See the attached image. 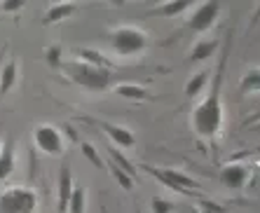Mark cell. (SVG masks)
I'll list each match as a JSON object with an SVG mask.
<instances>
[{"instance_id": "obj_16", "label": "cell", "mask_w": 260, "mask_h": 213, "mask_svg": "<svg viewBox=\"0 0 260 213\" xmlns=\"http://www.w3.org/2000/svg\"><path fill=\"white\" fill-rule=\"evenodd\" d=\"M115 94L122 98H132V101H145L148 98V91L141 85H132V82H124V85L115 87Z\"/></svg>"}, {"instance_id": "obj_6", "label": "cell", "mask_w": 260, "mask_h": 213, "mask_svg": "<svg viewBox=\"0 0 260 213\" xmlns=\"http://www.w3.org/2000/svg\"><path fill=\"white\" fill-rule=\"evenodd\" d=\"M220 14V3L216 0H209V3H202V5L194 7V12L190 14L188 19V28L194 30V33H204L213 26V21Z\"/></svg>"}, {"instance_id": "obj_3", "label": "cell", "mask_w": 260, "mask_h": 213, "mask_svg": "<svg viewBox=\"0 0 260 213\" xmlns=\"http://www.w3.org/2000/svg\"><path fill=\"white\" fill-rule=\"evenodd\" d=\"M38 206V192L24 185H12L0 192V213H36Z\"/></svg>"}, {"instance_id": "obj_24", "label": "cell", "mask_w": 260, "mask_h": 213, "mask_svg": "<svg viewBox=\"0 0 260 213\" xmlns=\"http://www.w3.org/2000/svg\"><path fill=\"white\" fill-rule=\"evenodd\" d=\"M113 176H115V181L120 183V185H122V188H124V190H132V188H134V181H132V176H129L127 171H122L117 164L113 166Z\"/></svg>"}, {"instance_id": "obj_19", "label": "cell", "mask_w": 260, "mask_h": 213, "mask_svg": "<svg viewBox=\"0 0 260 213\" xmlns=\"http://www.w3.org/2000/svg\"><path fill=\"white\" fill-rule=\"evenodd\" d=\"M78 56L82 59V63H89V66H103V68H106V59H103V54H101V52H96V49L82 47V49H78Z\"/></svg>"}, {"instance_id": "obj_17", "label": "cell", "mask_w": 260, "mask_h": 213, "mask_svg": "<svg viewBox=\"0 0 260 213\" xmlns=\"http://www.w3.org/2000/svg\"><path fill=\"white\" fill-rule=\"evenodd\" d=\"M85 201H87L85 190L80 188V185H75V188H73L71 199H68L66 213H85Z\"/></svg>"}, {"instance_id": "obj_10", "label": "cell", "mask_w": 260, "mask_h": 213, "mask_svg": "<svg viewBox=\"0 0 260 213\" xmlns=\"http://www.w3.org/2000/svg\"><path fill=\"white\" fill-rule=\"evenodd\" d=\"M101 129L110 136V140L117 143L120 148H134L136 146V138H134V134L127 127H120V124H106V122H103Z\"/></svg>"}, {"instance_id": "obj_12", "label": "cell", "mask_w": 260, "mask_h": 213, "mask_svg": "<svg viewBox=\"0 0 260 213\" xmlns=\"http://www.w3.org/2000/svg\"><path fill=\"white\" fill-rule=\"evenodd\" d=\"M14 146L12 140H5V146L0 148V183L7 181L14 171Z\"/></svg>"}, {"instance_id": "obj_20", "label": "cell", "mask_w": 260, "mask_h": 213, "mask_svg": "<svg viewBox=\"0 0 260 213\" xmlns=\"http://www.w3.org/2000/svg\"><path fill=\"white\" fill-rule=\"evenodd\" d=\"M242 91H258L260 89V70L253 68V70H248L246 75L242 78Z\"/></svg>"}, {"instance_id": "obj_9", "label": "cell", "mask_w": 260, "mask_h": 213, "mask_svg": "<svg viewBox=\"0 0 260 213\" xmlns=\"http://www.w3.org/2000/svg\"><path fill=\"white\" fill-rule=\"evenodd\" d=\"M73 173H71V166H61L59 169V181H56V192H59V213H66L68 206V199L73 195Z\"/></svg>"}, {"instance_id": "obj_2", "label": "cell", "mask_w": 260, "mask_h": 213, "mask_svg": "<svg viewBox=\"0 0 260 213\" xmlns=\"http://www.w3.org/2000/svg\"><path fill=\"white\" fill-rule=\"evenodd\" d=\"M61 66L71 75L73 82H78L80 87H85L89 91H103L113 82L110 70L103 66H89V63H82V61H71V63H61Z\"/></svg>"}, {"instance_id": "obj_5", "label": "cell", "mask_w": 260, "mask_h": 213, "mask_svg": "<svg viewBox=\"0 0 260 213\" xmlns=\"http://www.w3.org/2000/svg\"><path fill=\"white\" fill-rule=\"evenodd\" d=\"M33 143H36L38 150L49 155V157L63 155V136L54 124H38L33 129Z\"/></svg>"}, {"instance_id": "obj_7", "label": "cell", "mask_w": 260, "mask_h": 213, "mask_svg": "<svg viewBox=\"0 0 260 213\" xmlns=\"http://www.w3.org/2000/svg\"><path fill=\"white\" fill-rule=\"evenodd\" d=\"M148 171H150L159 183H164L167 188L178 190V192H190V190L200 188V183L192 181V178L185 176V173L178 169H155V166H152V169H148Z\"/></svg>"}, {"instance_id": "obj_25", "label": "cell", "mask_w": 260, "mask_h": 213, "mask_svg": "<svg viewBox=\"0 0 260 213\" xmlns=\"http://www.w3.org/2000/svg\"><path fill=\"white\" fill-rule=\"evenodd\" d=\"M24 0H5V3H0V10L3 12H19V10H24Z\"/></svg>"}, {"instance_id": "obj_23", "label": "cell", "mask_w": 260, "mask_h": 213, "mask_svg": "<svg viewBox=\"0 0 260 213\" xmlns=\"http://www.w3.org/2000/svg\"><path fill=\"white\" fill-rule=\"evenodd\" d=\"M150 211L152 213H171L174 211V204L169 199H164V197H155L150 201Z\"/></svg>"}, {"instance_id": "obj_11", "label": "cell", "mask_w": 260, "mask_h": 213, "mask_svg": "<svg viewBox=\"0 0 260 213\" xmlns=\"http://www.w3.org/2000/svg\"><path fill=\"white\" fill-rule=\"evenodd\" d=\"M75 10H78V5H75V3H54V5L47 7L43 24L45 26H52V24H56V21H63V19H68L73 12H75Z\"/></svg>"}, {"instance_id": "obj_1", "label": "cell", "mask_w": 260, "mask_h": 213, "mask_svg": "<svg viewBox=\"0 0 260 213\" xmlns=\"http://www.w3.org/2000/svg\"><path fill=\"white\" fill-rule=\"evenodd\" d=\"M225 63H228V49L220 56L218 70L213 75V87L209 96L192 110V129L200 138H213L223 127V101H220V82H223Z\"/></svg>"}, {"instance_id": "obj_4", "label": "cell", "mask_w": 260, "mask_h": 213, "mask_svg": "<svg viewBox=\"0 0 260 213\" xmlns=\"http://www.w3.org/2000/svg\"><path fill=\"white\" fill-rule=\"evenodd\" d=\"M110 45L120 56H134L148 47V36L136 26H117L110 33Z\"/></svg>"}, {"instance_id": "obj_22", "label": "cell", "mask_w": 260, "mask_h": 213, "mask_svg": "<svg viewBox=\"0 0 260 213\" xmlns=\"http://www.w3.org/2000/svg\"><path fill=\"white\" fill-rule=\"evenodd\" d=\"M45 59H47V63L52 68H61V47L59 45H49V47L45 49Z\"/></svg>"}, {"instance_id": "obj_13", "label": "cell", "mask_w": 260, "mask_h": 213, "mask_svg": "<svg viewBox=\"0 0 260 213\" xmlns=\"http://www.w3.org/2000/svg\"><path fill=\"white\" fill-rule=\"evenodd\" d=\"M17 61H7L5 66H3V70H0V96H5L7 91L14 87V82H17Z\"/></svg>"}, {"instance_id": "obj_18", "label": "cell", "mask_w": 260, "mask_h": 213, "mask_svg": "<svg viewBox=\"0 0 260 213\" xmlns=\"http://www.w3.org/2000/svg\"><path fill=\"white\" fill-rule=\"evenodd\" d=\"M206 82H209V73H206V70L194 73L192 78L188 80V85H185V96H197V94L206 87Z\"/></svg>"}, {"instance_id": "obj_8", "label": "cell", "mask_w": 260, "mask_h": 213, "mask_svg": "<svg viewBox=\"0 0 260 213\" xmlns=\"http://www.w3.org/2000/svg\"><path fill=\"white\" fill-rule=\"evenodd\" d=\"M248 173H251V166L232 162V164H225L223 169H220V181H223L230 190H239L246 185Z\"/></svg>"}, {"instance_id": "obj_14", "label": "cell", "mask_w": 260, "mask_h": 213, "mask_svg": "<svg viewBox=\"0 0 260 213\" xmlns=\"http://www.w3.org/2000/svg\"><path fill=\"white\" fill-rule=\"evenodd\" d=\"M188 10H190V0H171V3H162V5H157L152 12L162 14V17H178V14L188 12Z\"/></svg>"}, {"instance_id": "obj_21", "label": "cell", "mask_w": 260, "mask_h": 213, "mask_svg": "<svg viewBox=\"0 0 260 213\" xmlns=\"http://www.w3.org/2000/svg\"><path fill=\"white\" fill-rule=\"evenodd\" d=\"M80 148H82V155H85V157L89 159L91 164H94V166H99V169H106V164H103L101 155H99V152H96V148L91 146V143H82V146H80Z\"/></svg>"}, {"instance_id": "obj_15", "label": "cell", "mask_w": 260, "mask_h": 213, "mask_svg": "<svg viewBox=\"0 0 260 213\" xmlns=\"http://www.w3.org/2000/svg\"><path fill=\"white\" fill-rule=\"evenodd\" d=\"M216 49H218V40H200V43L192 47V52H190V61H194V63L206 61L209 56H213Z\"/></svg>"}]
</instances>
